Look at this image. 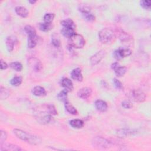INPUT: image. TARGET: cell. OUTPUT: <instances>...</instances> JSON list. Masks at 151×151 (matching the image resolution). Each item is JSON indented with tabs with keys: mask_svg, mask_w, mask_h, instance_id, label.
<instances>
[{
	"mask_svg": "<svg viewBox=\"0 0 151 151\" xmlns=\"http://www.w3.org/2000/svg\"><path fill=\"white\" fill-rule=\"evenodd\" d=\"M15 135L19 139L33 145H39L42 142V139L40 137L31 135L21 129H15L13 130Z\"/></svg>",
	"mask_w": 151,
	"mask_h": 151,
	"instance_id": "cell-1",
	"label": "cell"
},
{
	"mask_svg": "<svg viewBox=\"0 0 151 151\" xmlns=\"http://www.w3.org/2000/svg\"><path fill=\"white\" fill-rule=\"evenodd\" d=\"M99 38L102 43L110 44L115 41L116 36L112 30L105 28L99 33Z\"/></svg>",
	"mask_w": 151,
	"mask_h": 151,
	"instance_id": "cell-2",
	"label": "cell"
},
{
	"mask_svg": "<svg viewBox=\"0 0 151 151\" xmlns=\"http://www.w3.org/2000/svg\"><path fill=\"white\" fill-rule=\"evenodd\" d=\"M86 44V41L83 37L78 34H74L69 39V44L71 47L76 49L83 48Z\"/></svg>",
	"mask_w": 151,
	"mask_h": 151,
	"instance_id": "cell-3",
	"label": "cell"
},
{
	"mask_svg": "<svg viewBox=\"0 0 151 151\" xmlns=\"http://www.w3.org/2000/svg\"><path fill=\"white\" fill-rule=\"evenodd\" d=\"M93 146L100 149L109 148L111 146V142L107 139L101 136H97L93 138L92 140Z\"/></svg>",
	"mask_w": 151,
	"mask_h": 151,
	"instance_id": "cell-4",
	"label": "cell"
},
{
	"mask_svg": "<svg viewBox=\"0 0 151 151\" xmlns=\"http://www.w3.org/2000/svg\"><path fill=\"white\" fill-rule=\"evenodd\" d=\"M118 36L119 40L124 45L127 46H131L133 44V39L129 34L121 30L118 32Z\"/></svg>",
	"mask_w": 151,
	"mask_h": 151,
	"instance_id": "cell-5",
	"label": "cell"
},
{
	"mask_svg": "<svg viewBox=\"0 0 151 151\" xmlns=\"http://www.w3.org/2000/svg\"><path fill=\"white\" fill-rule=\"evenodd\" d=\"M36 118L42 124H48L52 120V115L47 110L46 112H40L36 113Z\"/></svg>",
	"mask_w": 151,
	"mask_h": 151,
	"instance_id": "cell-6",
	"label": "cell"
},
{
	"mask_svg": "<svg viewBox=\"0 0 151 151\" xmlns=\"http://www.w3.org/2000/svg\"><path fill=\"white\" fill-rule=\"evenodd\" d=\"M131 54L132 51L128 47H121L115 51L113 56L116 60H119L130 56Z\"/></svg>",
	"mask_w": 151,
	"mask_h": 151,
	"instance_id": "cell-7",
	"label": "cell"
},
{
	"mask_svg": "<svg viewBox=\"0 0 151 151\" xmlns=\"http://www.w3.org/2000/svg\"><path fill=\"white\" fill-rule=\"evenodd\" d=\"M30 67L34 72H40L43 69V64L41 61L36 57H31L28 60Z\"/></svg>",
	"mask_w": 151,
	"mask_h": 151,
	"instance_id": "cell-8",
	"label": "cell"
},
{
	"mask_svg": "<svg viewBox=\"0 0 151 151\" xmlns=\"http://www.w3.org/2000/svg\"><path fill=\"white\" fill-rule=\"evenodd\" d=\"M106 54V52L104 50H102L96 53L95 54L90 57V62L92 66H96L98 64L101 60L105 57Z\"/></svg>",
	"mask_w": 151,
	"mask_h": 151,
	"instance_id": "cell-9",
	"label": "cell"
},
{
	"mask_svg": "<svg viewBox=\"0 0 151 151\" xmlns=\"http://www.w3.org/2000/svg\"><path fill=\"white\" fill-rule=\"evenodd\" d=\"M132 97L133 100L136 102L142 103L146 99L145 94L140 90H134L132 92Z\"/></svg>",
	"mask_w": 151,
	"mask_h": 151,
	"instance_id": "cell-10",
	"label": "cell"
},
{
	"mask_svg": "<svg viewBox=\"0 0 151 151\" xmlns=\"http://www.w3.org/2000/svg\"><path fill=\"white\" fill-rule=\"evenodd\" d=\"M92 90L90 87H83L80 89L77 93L78 96L83 99H87L92 94Z\"/></svg>",
	"mask_w": 151,
	"mask_h": 151,
	"instance_id": "cell-11",
	"label": "cell"
},
{
	"mask_svg": "<svg viewBox=\"0 0 151 151\" xmlns=\"http://www.w3.org/2000/svg\"><path fill=\"white\" fill-rule=\"evenodd\" d=\"M0 150L1 151L4 150H11V151H18V150H22L23 149H21L20 147L13 145L11 143H1V148H0Z\"/></svg>",
	"mask_w": 151,
	"mask_h": 151,
	"instance_id": "cell-12",
	"label": "cell"
},
{
	"mask_svg": "<svg viewBox=\"0 0 151 151\" xmlns=\"http://www.w3.org/2000/svg\"><path fill=\"white\" fill-rule=\"evenodd\" d=\"M71 77L74 80L77 82H82L83 79V77L81 69L79 68L73 69L71 72Z\"/></svg>",
	"mask_w": 151,
	"mask_h": 151,
	"instance_id": "cell-13",
	"label": "cell"
},
{
	"mask_svg": "<svg viewBox=\"0 0 151 151\" xmlns=\"http://www.w3.org/2000/svg\"><path fill=\"white\" fill-rule=\"evenodd\" d=\"M95 107L97 110L102 112H106L108 108L107 103L102 100H96L95 102Z\"/></svg>",
	"mask_w": 151,
	"mask_h": 151,
	"instance_id": "cell-14",
	"label": "cell"
},
{
	"mask_svg": "<svg viewBox=\"0 0 151 151\" xmlns=\"http://www.w3.org/2000/svg\"><path fill=\"white\" fill-rule=\"evenodd\" d=\"M16 14L22 18H27L29 16V12L25 7L18 6L15 9Z\"/></svg>",
	"mask_w": 151,
	"mask_h": 151,
	"instance_id": "cell-15",
	"label": "cell"
},
{
	"mask_svg": "<svg viewBox=\"0 0 151 151\" xmlns=\"http://www.w3.org/2000/svg\"><path fill=\"white\" fill-rule=\"evenodd\" d=\"M33 94L36 96H44L47 94V92L45 89L42 86H37L34 87L33 89Z\"/></svg>",
	"mask_w": 151,
	"mask_h": 151,
	"instance_id": "cell-16",
	"label": "cell"
},
{
	"mask_svg": "<svg viewBox=\"0 0 151 151\" xmlns=\"http://www.w3.org/2000/svg\"><path fill=\"white\" fill-rule=\"evenodd\" d=\"M61 33L65 37H67L69 39H70L74 34H76L74 29L72 28H69V27H63L62 30H61Z\"/></svg>",
	"mask_w": 151,
	"mask_h": 151,
	"instance_id": "cell-17",
	"label": "cell"
},
{
	"mask_svg": "<svg viewBox=\"0 0 151 151\" xmlns=\"http://www.w3.org/2000/svg\"><path fill=\"white\" fill-rule=\"evenodd\" d=\"M62 86L69 92L73 89V84L72 80L68 78H64L62 80Z\"/></svg>",
	"mask_w": 151,
	"mask_h": 151,
	"instance_id": "cell-18",
	"label": "cell"
},
{
	"mask_svg": "<svg viewBox=\"0 0 151 151\" xmlns=\"http://www.w3.org/2000/svg\"><path fill=\"white\" fill-rule=\"evenodd\" d=\"M16 39H13L11 37H9L7 38L6 39V46L7 48V50L9 52H11L13 51L14 50V45H15V42Z\"/></svg>",
	"mask_w": 151,
	"mask_h": 151,
	"instance_id": "cell-19",
	"label": "cell"
},
{
	"mask_svg": "<svg viewBox=\"0 0 151 151\" xmlns=\"http://www.w3.org/2000/svg\"><path fill=\"white\" fill-rule=\"evenodd\" d=\"M70 126L75 129H81L84 126V122L80 119H73L70 121Z\"/></svg>",
	"mask_w": 151,
	"mask_h": 151,
	"instance_id": "cell-20",
	"label": "cell"
},
{
	"mask_svg": "<svg viewBox=\"0 0 151 151\" xmlns=\"http://www.w3.org/2000/svg\"><path fill=\"white\" fill-rule=\"evenodd\" d=\"M24 30L27 34L28 35V37H37L36 35V30L32 26L27 25L25 27Z\"/></svg>",
	"mask_w": 151,
	"mask_h": 151,
	"instance_id": "cell-21",
	"label": "cell"
},
{
	"mask_svg": "<svg viewBox=\"0 0 151 151\" xmlns=\"http://www.w3.org/2000/svg\"><path fill=\"white\" fill-rule=\"evenodd\" d=\"M62 25L63 27H69V28H72L75 30L76 26L74 23V21L70 19H67L66 20H63L61 22Z\"/></svg>",
	"mask_w": 151,
	"mask_h": 151,
	"instance_id": "cell-22",
	"label": "cell"
},
{
	"mask_svg": "<svg viewBox=\"0 0 151 151\" xmlns=\"http://www.w3.org/2000/svg\"><path fill=\"white\" fill-rule=\"evenodd\" d=\"M135 133L133 130H130L129 129H119L117 130V135L120 137H125L126 136H129L130 135H133Z\"/></svg>",
	"mask_w": 151,
	"mask_h": 151,
	"instance_id": "cell-23",
	"label": "cell"
},
{
	"mask_svg": "<svg viewBox=\"0 0 151 151\" xmlns=\"http://www.w3.org/2000/svg\"><path fill=\"white\" fill-rule=\"evenodd\" d=\"M65 103V108L66 109V110L70 114L72 115H77L78 112H77V110L76 109V108L70 103L68 101H66Z\"/></svg>",
	"mask_w": 151,
	"mask_h": 151,
	"instance_id": "cell-24",
	"label": "cell"
},
{
	"mask_svg": "<svg viewBox=\"0 0 151 151\" xmlns=\"http://www.w3.org/2000/svg\"><path fill=\"white\" fill-rule=\"evenodd\" d=\"M10 95V92L9 90V89L1 87L0 88V99L1 100H5L7 99Z\"/></svg>",
	"mask_w": 151,
	"mask_h": 151,
	"instance_id": "cell-25",
	"label": "cell"
},
{
	"mask_svg": "<svg viewBox=\"0 0 151 151\" xmlns=\"http://www.w3.org/2000/svg\"><path fill=\"white\" fill-rule=\"evenodd\" d=\"M127 67H125V66H118L116 69H115V74H116L117 76L118 77H122V76H123L125 73H126L127 72Z\"/></svg>",
	"mask_w": 151,
	"mask_h": 151,
	"instance_id": "cell-26",
	"label": "cell"
},
{
	"mask_svg": "<svg viewBox=\"0 0 151 151\" xmlns=\"http://www.w3.org/2000/svg\"><path fill=\"white\" fill-rule=\"evenodd\" d=\"M53 28V26L52 23H43L39 24V29L44 32H47L51 30Z\"/></svg>",
	"mask_w": 151,
	"mask_h": 151,
	"instance_id": "cell-27",
	"label": "cell"
},
{
	"mask_svg": "<svg viewBox=\"0 0 151 151\" xmlns=\"http://www.w3.org/2000/svg\"><path fill=\"white\" fill-rule=\"evenodd\" d=\"M69 91L66 89H64L62 91H61L57 95V98L58 99L61 101V102H66L67 99V94H68Z\"/></svg>",
	"mask_w": 151,
	"mask_h": 151,
	"instance_id": "cell-28",
	"label": "cell"
},
{
	"mask_svg": "<svg viewBox=\"0 0 151 151\" xmlns=\"http://www.w3.org/2000/svg\"><path fill=\"white\" fill-rule=\"evenodd\" d=\"M23 82V77L21 76H16L13 77L10 83L13 86H19Z\"/></svg>",
	"mask_w": 151,
	"mask_h": 151,
	"instance_id": "cell-29",
	"label": "cell"
},
{
	"mask_svg": "<svg viewBox=\"0 0 151 151\" xmlns=\"http://www.w3.org/2000/svg\"><path fill=\"white\" fill-rule=\"evenodd\" d=\"M37 44V37L28 38V47L30 49L34 48Z\"/></svg>",
	"mask_w": 151,
	"mask_h": 151,
	"instance_id": "cell-30",
	"label": "cell"
},
{
	"mask_svg": "<svg viewBox=\"0 0 151 151\" xmlns=\"http://www.w3.org/2000/svg\"><path fill=\"white\" fill-rule=\"evenodd\" d=\"M10 66L11 68H12L13 70L17 72H21L23 69V65L20 62H14L11 63Z\"/></svg>",
	"mask_w": 151,
	"mask_h": 151,
	"instance_id": "cell-31",
	"label": "cell"
},
{
	"mask_svg": "<svg viewBox=\"0 0 151 151\" xmlns=\"http://www.w3.org/2000/svg\"><path fill=\"white\" fill-rule=\"evenodd\" d=\"M55 17V14L53 13H47L44 16V23H52Z\"/></svg>",
	"mask_w": 151,
	"mask_h": 151,
	"instance_id": "cell-32",
	"label": "cell"
},
{
	"mask_svg": "<svg viewBox=\"0 0 151 151\" xmlns=\"http://www.w3.org/2000/svg\"><path fill=\"white\" fill-rule=\"evenodd\" d=\"M79 10L82 14L90 13V8L87 4H80L79 7Z\"/></svg>",
	"mask_w": 151,
	"mask_h": 151,
	"instance_id": "cell-33",
	"label": "cell"
},
{
	"mask_svg": "<svg viewBox=\"0 0 151 151\" xmlns=\"http://www.w3.org/2000/svg\"><path fill=\"white\" fill-rule=\"evenodd\" d=\"M83 16L84 17V18L88 21H90V22H93L94 21L96 20V17L95 16L90 13H85V14H83Z\"/></svg>",
	"mask_w": 151,
	"mask_h": 151,
	"instance_id": "cell-34",
	"label": "cell"
},
{
	"mask_svg": "<svg viewBox=\"0 0 151 151\" xmlns=\"http://www.w3.org/2000/svg\"><path fill=\"white\" fill-rule=\"evenodd\" d=\"M47 109L50 114L52 115H57V111L55 107V106L53 104H48L47 106Z\"/></svg>",
	"mask_w": 151,
	"mask_h": 151,
	"instance_id": "cell-35",
	"label": "cell"
},
{
	"mask_svg": "<svg viewBox=\"0 0 151 151\" xmlns=\"http://www.w3.org/2000/svg\"><path fill=\"white\" fill-rule=\"evenodd\" d=\"M52 43L56 47H60L61 46V42L60 39L57 37H54V35L52 36Z\"/></svg>",
	"mask_w": 151,
	"mask_h": 151,
	"instance_id": "cell-36",
	"label": "cell"
},
{
	"mask_svg": "<svg viewBox=\"0 0 151 151\" xmlns=\"http://www.w3.org/2000/svg\"><path fill=\"white\" fill-rule=\"evenodd\" d=\"M151 3L150 1H140V6L146 10H149L150 8Z\"/></svg>",
	"mask_w": 151,
	"mask_h": 151,
	"instance_id": "cell-37",
	"label": "cell"
},
{
	"mask_svg": "<svg viewBox=\"0 0 151 151\" xmlns=\"http://www.w3.org/2000/svg\"><path fill=\"white\" fill-rule=\"evenodd\" d=\"M7 138V134L6 131L4 130H1V136H0V142L1 143H3L6 140Z\"/></svg>",
	"mask_w": 151,
	"mask_h": 151,
	"instance_id": "cell-38",
	"label": "cell"
},
{
	"mask_svg": "<svg viewBox=\"0 0 151 151\" xmlns=\"http://www.w3.org/2000/svg\"><path fill=\"white\" fill-rule=\"evenodd\" d=\"M113 83L115 84V86L117 89H120V90H122V89H123V86L122 83L119 80H117V79H113Z\"/></svg>",
	"mask_w": 151,
	"mask_h": 151,
	"instance_id": "cell-39",
	"label": "cell"
},
{
	"mask_svg": "<svg viewBox=\"0 0 151 151\" xmlns=\"http://www.w3.org/2000/svg\"><path fill=\"white\" fill-rule=\"evenodd\" d=\"M122 106L125 109H130L133 107L132 103L128 100H125L122 103Z\"/></svg>",
	"mask_w": 151,
	"mask_h": 151,
	"instance_id": "cell-40",
	"label": "cell"
},
{
	"mask_svg": "<svg viewBox=\"0 0 151 151\" xmlns=\"http://www.w3.org/2000/svg\"><path fill=\"white\" fill-rule=\"evenodd\" d=\"M0 64H1V66H0V67H1V70H6L9 67L8 64L3 59L0 60Z\"/></svg>",
	"mask_w": 151,
	"mask_h": 151,
	"instance_id": "cell-41",
	"label": "cell"
},
{
	"mask_svg": "<svg viewBox=\"0 0 151 151\" xmlns=\"http://www.w3.org/2000/svg\"><path fill=\"white\" fill-rule=\"evenodd\" d=\"M120 65H119V64L118 63H117V62H116V63H113L112 64V66H111V67H112V69H113V70H115V69H116L118 66H119Z\"/></svg>",
	"mask_w": 151,
	"mask_h": 151,
	"instance_id": "cell-42",
	"label": "cell"
},
{
	"mask_svg": "<svg viewBox=\"0 0 151 151\" xmlns=\"http://www.w3.org/2000/svg\"><path fill=\"white\" fill-rule=\"evenodd\" d=\"M36 2H37L36 1H29V3H30V4H35Z\"/></svg>",
	"mask_w": 151,
	"mask_h": 151,
	"instance_id": "cell-43",
	"label": "cell"
}]
</instances>
